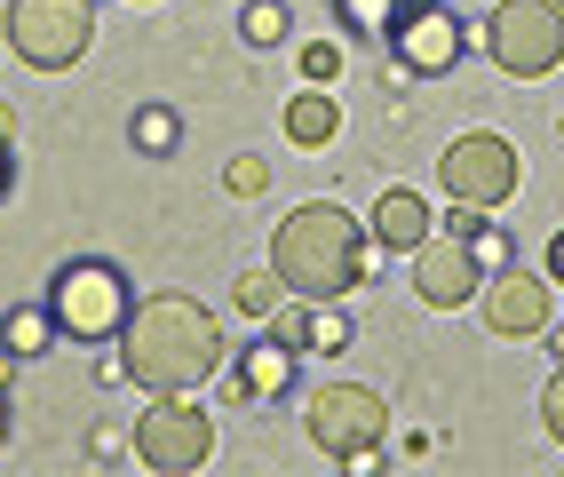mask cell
I'll return each mask as SVG.
<instances>
[{
  "instance_id": "17",
  "label": "cell",
  "mask_w": 564,
  "mask_h": 477,
  "mask_svg": "<svg viewBox=\"0 0 564 477\" xmlns=\"http://www.w3.org/2000/svg\"><path fill=\"white\" fill-rule=\"evenodd\" d=\"M286 295H294V286L279 279V263H262V271H239V279H231V303H239L247 318H271Z\"/></svg>"
},
{
  "instance_id": "13",
  "label": "cell",
  "mask_w": 564,
  "mask_h": 477,
  "mask_svg": "<svg viewBox=\"0 0 564 477\" xmlns=\"http://www.w3.org/2000/svg\"><path fill=\"white\" fill-rule=\"evenodd\" d=\"M279 128H286V143H303V152H326V143L343 135V104H334V96L311 80V88H294V96H286Z\"/></svg>"
},
{
  "instance_id": "16",
  "label": "cell",
  "mask_w": 564,
  "mask_h": 477,
  "mask_svg": "<svg viewBox=\"0 0 564 477\" xmlns=\"http://www.w3.org/2000/svg\"><path fill=\"white\" fill-rule=\"evenodd\" d=\"M0 343H9L17 358H41V350L56 343V311H48V303H17L9 318H0Z\"/></svg>"
},
{
  "instance_id": "23",
  "label": "cell",
  "mask_w": 564,
  "mask_h": 477,
  "mask_svg": "<svg viewBox=\"0 0 564 477\" xmlns=\"http://www.w3.org/2000/svg\"><path fill=\"white\" fill-rule=\"evenodd\" d=\"M469 247H477V263H485V271L517 263V247H509V231H501V224H477V239H469Z\"/></svg>"
},
{
  "instance_id": "31",
  "label": "cell",
  "mask_w": 564,
  "mask_h": 477,
  "mask_svg": "<svg viewBox=\"0 0 564 477\" xmlns=\"http://www.w3.org/2000/svg\"><path fill=\"white\" fill-rule=\"evenodd\" d=\"M549 358H556V366H564V326H556V350H549Z\"/></svg>"
},
{
  "instance_id": "11",
  "label": "cell",
  "mask_w": 564,
  "mask_h": 477,
  "mask_svg": "<svg viewBox=\"0 0 564 477\" xmlns=\"http://www.w3.org/2000/svg\"><path fill=\"white\" fill-rule=\"evenodd\" d=\"M477 286H485V263H477V247L454 239V231H430L422 247H413V295H422L430 311H462L477 303Z\"/></svg>"
},
{
  "instance_id": "29",
  "label": "cell",
  "mask_w": 564,
  "mask_h": 477,
  "mask_svg": "<svg viewBox=\"0 0 564 477\" xmlns=\"http://www.w3.org/2000/svg\"><path fill=\"white\" fill-rule=\"evenodd\" d=\"M0 446H9V398H0Z\"/></svg>"
},
{
  "instance_id": "27",
  "label": "cell",
  "mask_w": 564,
  "mask_h": 477,
  "mask_svg": "<svg viewBox=\"0 0 564 477\" xmlns=\"http://www.w3.org/2000/svg\"><path fill=\"white\" fill-rule=\"evenodd\" d=\"M0 199H9V135H0Z\"/></svg>"
},
{
  "instance_id": "32",
  "label": "cell",
  "mask_w": 564,
  "mask_h": 477,
  "mask_svg": "<svg viewBox=\"0 0 564 477\" xmlns=\"http://www.w3.org/2000/svg\"><path fill=\"white\" fill-rule=\"evenodd\" d=\"M143 9H152V0H143Z\"/></svg>"
},
{
  "instance_id": "4",
  "label": "cell",
  "mask_w": 564,
  "mask_h": 477,
  "mask_svg": "<svg viewBox=\"0 0 564 477\" xmlns=\"http://www.w3.org/2000/svg\"><path fill=\"white\" fill-rule=\"evenodd\" d=\"M477 48L494 56L509 80H549L564 64V9L556 0H501V9L477 24Z\"/></svg>"
},
{
  "instance_id": "10",
  "label": "cell",
  "mask_w": 564,
  "mask_h": 477,
  "mask_svg": "<svg viewBox=\"0 0 564 477\" xmlns=\"http://www.w3.org/2000/svg\"><path fill=\"white\" fill-rule=\"evenodd\" d=\"M398 80H445V72L462 64V48H469V24L454 17V9H437V0H422L405 24H398Z\"/></svg>"
},
{
  "instance_id": "2",
  "label": "cell",
  "mask_w": 564,
  "mask_h": 477,
  "mask_svg": "<svg viewBox=\"0 0 564 477\" xmlns=\"http://www.w3.org/2000/svg\"><path fill=\"white\" fill-rule=\"evenodd\" d=\"M271 263H279V279L294 286V295L343 303L350 286L373 279V263H382V239H366V224H358L343 199H303V207L279 215Z\"/></svg>"
},
{
  "instance_id": "6",
  "label": "cell",
  "mask_w": 564,
  "mask_h": 477,
  "mask_svg": "<svg viewBox=\"0 0 564 477\" xmlns=\"http://www.w3.org/2000/svg\"><path fill=\"white\" fill-rule=\"evenodd\" d=\"M303 430H311V446L318 454H358V446H382L390 437V398L382 390H366V382H318L303 398Z\"/></svg>"
},
{
  "instance_id": "18",
  "label": "cell",
  "mask_w": 564,
  "mask_h": 477,
  "mask_svg": "<svg viewBox=\"0 0 564 477\" xmlns=\"http://www.w3.org/2000/svg\"><path fill=\"white\" fill-rule=\"evenodd\" d=\"M343 350H350V311H343V303H311L303 358H343Z\"/></svg>"
},
{
  "instance_id": "7",
  "label": "cell",
  "mask_w": 564,
  "mask_h": 477,
  "mask_svg": "<svg viewBox=\"0 0 564 477\" xmlns=\"http://www.w3.org/2000/svg\"><path fill=\"white\" fill-rule=\"evenodd\" d=\"M88 41H96L88 0H9V48H17L32 72H64V64H80Z\"/></svg>"
},
{
  "instance_id": "20",
  "label": "cell",
  "mask_w": 564,
  "mask_h": 477,
  "mask_svg": "<svg viewBox=\"0 0 564 477\" xmlns=\"http://www.w3.org/2000/svg\"><path fill=\"white\" fill-rule=\"evenodd\" d=\"M175 143H183V120L167 104H143L135 112V152H175Z\"/></svg>"
},
{
  "instance_id": "25",
  "label": "cell",
  "mask_w": 564,
  "mask_h": 477,
  "mask_svg": "<svg viewBox=\"0 0 564 477\" xmlns=\"http://www.w3.org/2000/svg\"><path fill=\"white\" fill-rule=\"evenodd\" d=\"M382 469V446H358V454H343V477H373Z\"/></svg>"
},
{
  "instance_id": "33",
  "label": "cell",
  "mask_w": 564,
  "mask_h": 477,
  "mask_svg": "<svg viewBox=\"0 0 564 477\" xmlns=\"http://www.w3.org/2000/svg\"><path fill=\"white\" fill-rule=\"evenodd\" d=\"M556 9H564V0H556Z\"/></svg>"
},
{
  "instance_id": "24",
  "label": "cell",
  "mask_w": 564,
  "mask_h": 477,
  "mask_svg": "<svg viewBox=\"0 0 564 477\" xmlns=\"http://www.w3.org/2000/svg\"><path fill=\"white\" fill-rule=\"evenodd\" d=\"M541 422H549V437L564 446V366L549 375V390H541Z\"/></svg>"
},
{
  "instance_id": "3",
  "label": "cell",
  "mask_w": 564,
  "mask_h": 477,
  "mask_svg": "<svg viewBox=\"0 0 564 477\" xmlns=\"http://www.w3.org/2000/svg\"><path fill=\"white\" fill-rule=\"evenodd\" d=\"M41 303L56 311V335H64V343H120V326H128V311H135V286H128L120 263L80 254V263H64V271L48 279Z\"/></svg>"
},
{
  "instance_id": "8",
  "label": "cell",
  "mask_w": 564,
  "mask_h": 477,
  "mask_svg": "<svg viewBox=\"0 0 564 477\" xmlns=\"http://www.w3.org/2000/svg\"><path fill=\"white\" fill-rule=\"evenodd\" d=\"M517 143L509 135H494V128H469V135H454L445 143V160H437V183H445V199H462V207H485L494 215L509 192H517Z\"/></svg>"
},
{
  "instance_id": "26",
  "label": "cell",
  "mask_w": 564,
  "mask_h": 477,
  "mask_svg": "<svg viewBox=\"0 0 564 477\" xmlns=\"http://www.w3.org/2000/svg\"><path fill=\"white\" fill-rule=\"evenodd\" d=\"M549 279H556V286H564V231H556V239H549Z\"/></svg>"
},
{
  "instance_id": "1",
  "label": "cell",
  "mask_w": 564,
  "mask_h": 477,
  "mask_svg": "<svg viewBox=\"0 0 564 477\" xmlns=\"http://www.w3.org/2000/svg\"><path fill=\"white\" fill-rule=\"evenodd\" d=\"M120 375L135 390H199L223 375V326L192 295H143L120 326Z\"/></svg>"
},
{
  "instance_id": "9",
  "label": "cell",
  "mask_w": 564,
  "mask_h": 477,
  "mask_svg": "<svg viewBox=\"0 0 564 477\" xmlns=\"http://www.w3.org/2000/svg\"><path fill=\"white\" fill-rule=\"evenodd\" d=\"M477 318H485V335H501V343H533V335H549V318H556V279L517 271V263L485 271Z\"/></svg>"
},
{
  "instance_id": "15",
  "label": "cell",
  "mask_w": 564,
  "mask_h": 477,
  "mask_svg": "<svg viewBox=\"0 0 564 477\" xmlns=\"http://www.w3.org/2000/svg\"><path fill=\"white\" fill-rule=\"evenodd\" d=\"M422 9V0H334V17H343V32H358V41H398V24Z\"/></svg>"
},
{
  "instance_id": "12",
  "label": "cell",
  "mask_w": 564,
  "mask_h": 477,
  "mask_svg": "<svg viewBox=\"0 0 564 477\" xmlns=\"http://www.w3.org/2000/svg\"><path fill=\"white\" fill-rule=\"evenodd\" d=\"M294 375H303V350L279 343V335H262V343L239 350V366H231V382H223V398H231V406H271V398L294 390Z\"/></svg>"
},
{
  "instance_id": "22",
  "label": "cell",
  "mask_w": 564,
  "mask_h": 477,
  "mask_svg": "<svg viewBox=\"0 0 564 477\" xmlns=\"http://www.w3.org/2000/svg\"><path fill=\"white\" fill-rule=\"evenodd\" d=\"M303 80L334 88V80H343V48H334V41H311V48H303Z\"/></svg>"
},
{
  "instance_id": "28",
  "label": "cell",
  "mask_w": 564,
  "mask_h": 477,
  "mask_svg": "<svg viewBox=\"0 0 564 477\" xmlns=\"http://www.w3.org/2000/svg\"><path fill=\"white\" fill-rule=\"evenodd\" d=\"M9 366H17V350H9V343H0V382H9Z\"/></svg>"
},
{
  "instance_id": "30",
  "label": "cell",
  "mask_w": 564,
  "mask_h": 477,
  "mask_svg": "<svg viewBox=\"0 0 564 477\" xmlns=\"http://www.w3.org/2000/svg\"><path fill=\"white\" fill-rule=\"evenodd\" d=\"M0 135H17V120H9V104H0Z\"/></svg>"
},
{
  "instance_id": "5",
  "label": "cell",
  "mask_w": 564,
  "mask_h": 477,
  "mask_svg": "<svg viewBox=\"0 0 564 477\" xmlns=\"http://www.w3.org/2000/svg\"><path fill=\"white\" fill-rule=\"evenodd\" d=\"M215 454V422L192 406V390H152V406L135 414V462L160 477H192Z\"/></svg>"
},
{
  "instance_id": "14",
  "label": "cell",
  "mask_w": 564,
  "mask_h": 477,
  "mask_svg": "<svg viewBox=\"0 0 564 477\" xmlns=\"http://www.w3.org/2000/svg\"><path fill=\"white\" fill-rule=\"evenodd\" d=\"M430 224H437V215H430V199H422V192H382V199H373V239L398 247V254L422 247V239H430Z\"/></svg>"
},
{
  "instance_id": "21",
  "label": "cell",
  "mask_w": 564,
  "mask_h": 477,
  "mask_svg": "<svg viewBox=\"0 0 564 477\" xmlns=\"http://www.w3.org/2000/svg\"><path fill=\"white\" fill-rule=\"evenodd\" d=\"M223 192H231V199H262V192H271V160L239 152L231 167H223Z\"/></svg>"
},
{
  "instance_id": "19",
  "label": "cell",
  "mask_w": 564,
  "mask_h": 477,
  "mask_svg": "<svg viewBox=\"0 0 564 477\" xmlns=\"http://www.w3.org/2000/svg\"><path fill=\"white\" fill-rule=\"evenodd\" d=\"M239 32L254 48H279L286 32H294V17H286V0H239Z\"/></svg>"
}]
</instances>
